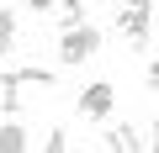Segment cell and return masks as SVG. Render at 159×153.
Segmentation results:
<instances>
[{
	"label": "cell",
	"mask_w": 159,
	"mask_h": 153,
	"mask_svg": "<svg viewBox=\"0 0 159 153\" xmlns=\"http://www.w3.org/2000/svg\"><path fill=\"white\" fill-rule=\"evenodd\" d=\"M117 32H122L133 48H143L148 32H154V0H127V6L117 11Z\"/></svg>",
	"instance_id": "obj_1"
},
{
	"label": "cell",
	"mask_w": 159,
	"mask_h": 153,
	"mask_svg": "<svg viewBox=\"0 0 159 153\" xmlns=\"http://www.w3.org/2000/svg\"><path fill=\"white\" fill-rule=\"evenodd\" d=\"M101 53V32L96 27H69L64 37H58V58L64 63H90Z\"/></svg>",
	"instance_id": "obj_2"
},
{
	"label": "cell",
	"mask_w": 159,
	"mask_h": 153,
	"mask_svg": "<svg viewBox=\"0 0 159 153\" xmlns=\"http://www.w3.org/2000/svg\"><path fill=\"white\" fill-rule=\"evenodd\" d=\"M111 106H117V90H111L106 79H96V85L80 90V116H85V121H106Z\"/></svg>",
	"instance_id": "obj_3"
},
{
	"label": "cell",
	"mask_w": 159,
	"mask_h": 153,
	"mask_svg": "<svg viewBox=\"0 0 159 153\" xmlns=\"http://www.w3.org/2000/svg\"><path fill=\"white\" fill-rule=\"evenodd\" d=\"M11 74H16L21 90H53V85H58V74L43 69V63H21V69H11Z\"/></svg>",
	"instance_id": "obj_4"
},
{
	"label": "cell",
	"mask_w": 159,
	"mask_h": 153,
	"mask_svg": "<svg viewBox=\"0 0 159 153\" xmlns=\"http://www.w3.org/2000/svg\"><path fill=\"white\" fill-rule=\"evenodd\" d=\"M0 111H6V116L21 111V85H16V74H11V69L0 74Z\"/></svg>",
	"instance_id": "obj_5"
},
{
	"label": "cell",
	"mask_w": 159,
	"mask_h": 153,
	"mask_svg": "<svg viewBox=\"0 0 159 153\" xmlns=\"http://www.w3.org/2000/svg\"><path fill=\"white\" fill-rule=\"evenodd\" d=\"M111 153H143V137H138V127H111Z\"/></svg>",
	"instance_id": "obj_6"
},
{
	"label": "cell",
	"mask_w": 159,
	"mask_h": 153,
	"mask_svg": "<svg viewBox=\"0 0 159 153\" xmlns=\"http://www.w3.org/2000/svg\"><path fill=\"white\" fill-rule=\"evenodd\" d=\"M0 153H27V127L21 121H6V127H0Z\"/></svg>",
	"instance_id": "obj_7"
},
{
	"label": "cell",
	"mask_w": 159,
	"mask_h": 153,
	"mask_svg": "<svg viewBox=\"0 0 159 153\" xmlns=\"http://www.w3.org/2000/svg\"><path fill=\"white\" fill-rule=\"evenodd\" d=\"M85 16H90V0H64L58 27H64V32H69V27H85Z\"/></svg>",
	"instance_id": "obj_8"
},
{
	"label": "cell",
	"mask_w": 159,
	"mask_h": 153,
	"mask_svg": "<svg viewBox=\"0 0 159 153\" xmlns=\"http://www.w3.org/2000/svg\"><path fill=\"white\" fill-rule=\"evenodd\" d=\"M11 42H16V16H11V6L0 11V58L11 53Z\"/></svg>",
	"instance_id": "obj_9"
},
{
	"label": "cell",
	"mask_w": 159,
	"mask_h": 153,
	"mask_svg": "<svg viewBox=\"0 0 159 153\" xmlns=\"http://www.w3.org/2000/svg\"><path fill=\"white\" fill-rule=\"evenodd\" d=\"M43 153H69V132H64V127H53V132H48V142H43Z\"/></svg>",
	"instance_id": "obj_10"
},
{
	"label": "cell",
	"mask_w": 159,
	"mask_h": 153,
	"mask_svg": "<svg viewBox=\"0 0 159 153\" xmlns=\"http://www.w3.org/2000/svg\"><path fill=\"white\" fill-rule=\"evenodd\" d=\"M143 85H148V90H154V95H159V58H154V63H148V69H143Z\"/></svg>",
	"instance_id": "obj_11"
},
{
	"label": "cell",
	"mask_w": 159,
	"mask_h": 153,
	"mask_svg": "<svg viewBox=\"0 0 159 153\" xmlns=\"http://www.w3.org/2000/svg\"><path fill=\"white\" fill-rule=\"evenodd\" d=\"M143 148H148V153H159V121L148 127V142H143Z\"/></svg>",
	"instance_id": "obj_12"
},
{
	"label": "cell",
	"mask_w": 159,
	"mask_h": 153,
	"mask_svg": "<svg viewBox=\"0 0 159 153\" xmlns=\"http://www.w3.org/2000/svg\"><path fill=\"white\" fill-rule=\"evenodd\" d=\"M27 6H32L37 16H48V11H53V0H27Z\"/></svg>",
	"instance_id": "obj_13"
},
{
	"label": "cell",
	"mask_w": 159,
	"mask_h": 153,
	"mask_svg": "<svg viewBox=\"0 0 159 153\" xmlns=\"http://www.w3.org/2000/svg\"><path fill=\"white\" fill-rule=\"evenodd\" d=\"M0 74H6V63H0Z\"/></svg>",
	"instance_id": "obj_14"
}]
</instances>
